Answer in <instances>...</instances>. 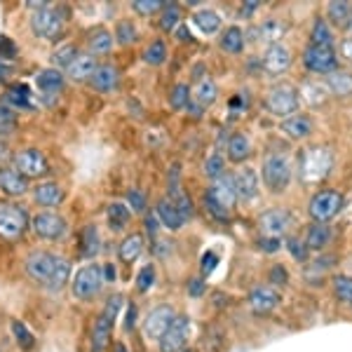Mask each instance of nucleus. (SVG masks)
Here are the masks:
<instances>
[{
	"label": "nucleus",
	"mask_w": 352,
	"mask_h": 352,
	"mask_svg": "<svg viewBox=\"0 0 352 352\" xmlns=\"http://www.w3.org/2000/svg\"><path fill=\"white\" fill-rule=\"evenodd\" d=\"M33 197H36L38 204H45V207H56V204H61V200H64V188H61L59 184H54V181H47V184L36 186Z\"/></svg>",
	"instance_id": "26"
},
{
	"label": "nucleus",
	"mask_w": 352,
	"mask_h": 352,
	"mask_svg": "<svg viewBox=\"0 0 352 352\" xmlns=\"http://www.w3.org/2000/svg\"><path fill=\"white\" fill-rule=\"evenodd\" d=\"M14 162V172H19L24 179H33V176H45L50 172V162L47 157L43 155L41 151L28 148V151H19L12 157Z\"/></svg>",
	"instance_id": "10"
},
{
	"label": "nucleus",
	"mask_w": 352,
	"mask_h": 352,
	"mask_svg": "<svg viewBox=\"0 0 352 352\" xmlns=\"http://www.w3.org/2000/svg\"><path fill=\"white\" fill-rule=\"evenodd\" d=\"M153 282H155V268H153V265L141 268L139 277H136V287H139V292H148V289L153 287Z\"/></svg>",
	"instance_id": "51"
},
{
	"label": "nucleus",
	"mask_w": 352,
	"mask_h": 352,
	"mask_svg": "<svg viewBox=\"0 0 352 352\" xmlns=\"http://www.w3.org/2000/svg\"><path fill=\"white\" fill-rule=\"evenodd\" d=\"M204 174L209 176V179L217 181L219 176L226 174V160L219 155V153H214V155L207 157V162H204Z\"/></svg>",
	"instance_id": "47"
},
{
	"label": "nucleus",
	"mask_w": 352,
	"mask_h": 352,
	"mask_svg": "<svg viewBox=\"0 0 352 352\" xmlns=\"http://www.w3.org/2000/svg\"><path fill=\"white\" fill-rule=\"evenodd\" d=\"M59 263V256L56 254H50V252H31L24 261V268H26V275L31 277L33 282L43 287H50V280L54 275V268Z\"/></svg>",
	"instance_id": "6"
},
{
	"label": "nucleus",
	"mask_w": 352,
	"mask_h": 352,
	"mask_svg": "<svg viewBox=\"0 0 352 352\" xmlns=\"http://www.w3.org/2000/svg\"><path fill=\"white\" fill-rule=\"evenodd\" d=\"M188 101H190L188 85H176L172 89V94H169V106H172L174 111H184L186 106H188Z\"/></svg>",
	"instance_id": "42"
},
{
	"label": "nucleus",
	"mask_w": 352,
	"mask_h": 352,
	"mask_svg": "<svg viewBox=\"0 0 352 352\" xmlns=\"http://www.w3.org/2000/svg\"><path fill=\"white\" fill-rule=\"evenodd\" d=\"M146 228H148V235H155L157 232V217H146Z\"/></svg>",
	"instance_id": "59"
},
{
	"label": "nucleus",
	"mask_w": 352,
	"mask_h": 352,
	"mask_svg": "<svg viewBox=\"0 0 352 352\" xmlns=\"http://www.w3.org/2000/svg\"><path fill=\"white\" fill-rule=\"evenodd\" d=\"M16 54V47L10 38H0V59H12Z\"/></svg>",
	"instance_id": "54"
},
{
	"label": "nucleus",
	"mask_w": 352,
	"mask_h": 352,
	"mask_svg": "<svg viewBox=\"0 0 352 352\" xmlns=\"http://www.w3.org/2000/svg\"><path fill=\"white\" fill-rule=\"evenodd\" d=\"M16 129V113L0 104V136H10Z\"/></svg>",
	"instance_id": "46"
},
{
	"label": "nucleus",
	"mask_w": 352,
	"mask_h": 352,
	"mask_svg": "<svg viewBox=\"0 0 352 352\" xmlns=\"http://www.w3.org/2000/svg\"><path fill=\"white\" fill-rule=\"evenodd\" d=\"M127 200H129V207H132V212H144V209H146V195L141 190H129L127 192Z\"/></svg>",
	"instance_id": "52"
},
{
	"label": "nucleus",
	"mask_w": 352,
	"mask_h": 352,
	"mask_svg": "<svg viewBox=\"0 0 352 352\" xmlns=\"http://www.w3.org/2000/svg\"><path fill=\"white\" fill-rule=\"evenodd\" d=\"M136 308L132 305V308L127 310V324H124V329H134V324H136Z\"/></svg>",
	"instance_id": "60"
},
{
	"label": "nucleus",
	"mask_w": 352,
	"mask_h": 352,
	"mask_svg": "<svg viewBox=\"0 0 352 352\" xmlns=\"http://www.w3.org/2000/svg\"><path fill=\"white\" fill-rule=\"evenodd\" d=\"M217 261H219L217 254H212V252H209L207 256L202 258V272H204V275H209V272L214 270V263H217Z\"/></svg>",
	"instance_id": "57"
},
{
	"label": "nucleus",
	"mask_w": 352,
	"mask_h": 352,
	"mask_svg": "<svg viewBox=\"0 0 352 352\" xmlns=\"http://www.w3.org/2000/svg\"><path fill=\"white\" fill-rule=\"evenodd\" d=\"M249 305L256 315H268L280 305V292L272 287H256L249 296Z\"/></svg>",
	"instance_id": "18"
},
{
	"label": "nucleus",
	"mask_w": 352,
	"mask_h": 352,
	"mask_svg": "<svg viewBox=\"0 0 352 352\" xmlns=\"http://www.w3.org/2000/svg\"><path fill=\"white\" fill-rule=\"evenodd\" d=\"M104 285H106L104 268L92 263V265H85V268L76 272V277H73V282H71V292H73V296L80 298V300H92L96 294L101 292Z\"/></svg>",
	"instance_id": "1"
},
{
	"label": "nucleus",
	"mask_w": 352,
	"mask_h": 352,
	"mask_svg": "<svg viewBox=\"0 0 352 352\" xmlns=\"http://www.w3.org/2000/svg\"><path fill=\"white\" fill-rule=\"evenodd\" d=\"M345 26H348L350 31H352V12H350V19H348V24H345Z\"/></svg>",
	"instance_id": "63"
},
{
	"label": "nucleus",
	"mask_w": 352,
	"mask_h": 352,
	"mask_svg": "<svg viewBox=\"0 0 352 352\" xmlns=\"http://www.w3.org/2000/svg\"><path fill=\"white\" fill-rule=\"evenodd\" d=\"M190 336V320L186 315H176L167 333L160 338V352H181Z\"/></svg>",
	"instance_id": "12"
},
{
	"label": "nucleus",
	"mask_w": 352,
	"mask_h": 352,
	"mask_svg": "<svg viewBox=\"0 0 352 352\" xmlns=\"http://www.w3.org/2000/svg\"><path fill=\"white\" fill-rule=\"evenodd\" d=\"M329 240H331V228L327 223H315L310 226L308 237H305V247L308 249H324Z\"/></svg>",
	"instance_id": "33"
},
{
	"label": "nucleus",
	"mask_w": 352,
	"mask_h": 352,
	"mask_svg": "<svg viewBox=\"0 0 352 352\" xmlns=\"http://www.w3.org/2000/svg\"><path fill=\"white\" fill-rule=\"evenodd\" d=\"M141 252H144V237H141L139 232H132V235L124 237L120 242V249H118L122 263H134V261L141 256Z\"/></svg>",
	"instance_id": "27"
},
{
	"label": "nucleus",
	"mask_w": 352,
	"mask_h": 352,
	"mask_svg": "<svg viewBox=\"0 0 352 352\" xmlns=\"http://www.w3.org/2000/svg\"><path fill=\"white\" fill-rule=\"evenodd\" d=\"M298 89L294 87V85L289 82H280L275 85V87H270L268 96H265V106H268V111L272 116H294V113L298 111Z\"/></svg>",
	"instance_id": "3"
},
{
	"label": "nucleus",
	"mask_w": 352,
	"mask_h": 352,
	"mask_svg": "<svg viewBox=\"0 0 352 352\" xmlns=\"http://www.w3.org/2000/svg\"><path fill=\"white\" fill-rule=\"evenodd\" d=\"M340 209H343V195L333 188L315 192L308 204V212L315 223H327L333 217H338Z\"/></svg>",
	"instance_id": "4"
},
{
	"label": "nucleus",
	"mask_w": 352,
	"mask_h": 352,
	"mask_svg": "<svg viewBox=\"0 0 352 352\" xmlns=\"http://www.w3.org/2000/svg\"><path fill=\"white\" fill-rule=\"evenodd\" d=\"M96 68H99V64H96L94 54H78L76 59H73V64L66 68V73H68L71 80L82 82V80H87V78L94 76Z\"/></svg>",
	"instance_id": "21"
},
{
	"label": "nucleus",
	"mask_w": 352,
	"mask_h": 352,
	"mask_svg": "<svg viewBox=\"0 0 352 352\" xmlns=\"http://www.w3.org/2000/svg\"><path fill=\"white\" fill-rule=\"evenodd\" d=\"M31 228L38 237H43V240H61V237L66 235L68 226L64 217H59V214L43 212L31 219Z\"/></svg>",
	"instance_id": "11"
},
{
	"label": "nucleus",
	"mask_w": 352,
	"mask_h": 352,
	"mask_svg": "<svg viewBox=\"0 0 352 352\" xmlns=\"http://www.w3.org/2000/svg\"><path fill=\"white\" fill-rule=\"evenodd\" d=\"M252 153V141H249L247 134L237 132L228 139V157L232 162H244Z\"/></svg>",
	"instance_id": "28"
},
{
	"label": "nucleus",
	"mask_w": 352,
	"mask_h": 352,
	"mask_svg": "<svg viewBox=\"0 0 352 352\" xmlns=\"http://www.w3.org/2000/svg\"><path fill=\"white\" fill-rule=\"evenodd\" d=\"M310 41L312 45H324V47H333V33L331 28L327 26L324 19H315L310 31Z\"/></svg>",
	"instance_id": "35"
},
{
	"label": "nucleus",
	"mask_w": 352,
	"mask_h": 352,
	"mask_svg": "<svg viewBox=\"0 0 352 352\" xmlns=\"http://www.w3.org/2000/svg\"><path fill=\"white\" fill-rule=\"evenodd\" d=\"M292 181V164L282 153H270L263 160V184L272 192H285Z\"/></svg>",
	"instance_id": "2"
},
{
	"label": "nucleus",
	"mask_w": 352,
	"mask_h": 352,
	"mask_svg": "<svg viewBox=\"0 0 352 352\" xmlns=\"http://www.w3.org/2000/svg\"><path fill=\"white\" fill-rule=\"evenodd\" d=\"M174 317H176V312H174L172 305H157L155 310H151L148 317H146V322H144L146 338L157 340V343H160V338L167 333V329L174 322Z\"/></svg>",
	"instance_id": "13"
},
{
	"label": "nucleus",
	"mask_w": 352,
	"mask_h": 352,
	"mask_svg": "<svg viewBox=\"0 0 352 352\" xmlns=\"http://www.w3.org/2000/svg\"><path fill=\"white\" fill-rule=\"evenodd\" d=\"M282 132H285L289 139H305V136L312 134V120L303 113H294L282 120Z\"/></svg>",
	"instance_id": "20"
},
{
	"label": "nucleus",
	"mask_w": 352,
	"mask_h": 352,
	"mask_svg": "<svg viewBox=\"0 0 352 352\" xmlns=\"http://www.w3.org/2000/svg\"><path fill=\"white\" fill-rule=\"evenodd\" d=\"M129 217H132V212H129V209L120 202H116L109 207V221H111L113 230H122L124 226H127Z\"/></svg>",
	"instance_id": "38"
},
{
	"label": "nucleus",
	"mask_w": 352,
	"mask_h": 352,
	"mask_svg": "<svg viewBox=\"0 0 352 352\" xmlns=\"http://www.w3.org/2000/svg\"><path fill=\"white\" fill-rule=\"evenodd\" d=\"M104 280H116V270H113L111 265H109V268L104 270Z\"/></svg>",
	"instance_id": "62"
},
{
	"label": "nucleus",
	"mask_w": 352,
	"mask_h": 352,
	"mask_svg": "<svg viewBox=\"0 0 352 352\" xmlns=\"http://www.w3.org/2000/svg\"><path fill=\"white\" fill-rule=\"evenodd\" d=\"M155 217L160 219L164 228H169V230H179L181 226L186 223V221L181 219V214H179V209H176L174 200H169V197H162V200L157 202V207H155Z\"/></svg>",
	"instance_id": "23"
},
{
	"label": "nucleus",
	"mask_w": 352,
	"mask_h": 352,
	"mask_svg": "<svg viewBox=\"0 0 352 352\" xmlns=\"http://www.w3.org/2000/svg\"><path fill=\"white\" fill-rule=\"evenodd\" d=\"M350 12H352V5H350V3H343V0H336V3H329V8H327L329 19H331L333 24H340V26L348 24Z\"/></svg>",
	"instance_id": "36"
},
{
	"label": "nucleus",
	"mask_w": 352,
	"mask_h": 352,
	"mask_svg": "<svg viewBox=\"0 0 352 352\" xmlns=\"http://www.w3.org/2000/svg\"><path fill=\"white\" fill-rule=\"evenodd\" d=\"M263 68L265 73H270V76H282V73L287 71L289 66H292V52L285 47V45H270L268 50H265L263 54Z\"/></svg>",
	"instance_id": "17"
},
{
	"label": "nucleus",
	"mask_w": 352,
	"mask_h": 352,
	"mask_svg": "<svg viewBox=\"0 0 352 352\" xmlns=\"http://www.w3.org/2000/svg\"><path fill=\"white\" fill-rule=\"evenodd\" d=\"M333 294L340 303H350L352 305V277L348 275H338L333 280Z\"/></svg>",
	"instance_id": "40"
},
{
	"label": "nucleus",
	"mask_w": 352,
	"mask_h": 352,
	"mask_svg": "<svg viewBox=\"0 0 352 352\" xmlns=\"http://www.w3.org/2000/svg\"><path fill=\"white\" fill-rule=\"evenodd\" d=\"M207 197H212V200L217 202L221 209H226V212H232V207H235V202H237V192H235V184H232V176L230 174L219 176V179L212 184V188L207 190Z\"/></svg>",
	"instance_id": "15"
},
{
	"label": "nucleus",
	"mask_w": 352,
	"mask_h": 352,
	"mask_svg": "<svg viewBox=\"0 0 352 352\" xmlns=\"http://www.w3.org/2000/svg\"><path fill=\"white\" fill-rule=\"evenodd\" d=\"M181 21V10L176 5H164L162 16H160V28L162 31H174Z\"/></svg>",
	"instance_id": "43"
},
{
	"label": "nucleus",
	"mask_w": 352,
	"mask_h": 352,
	"mask_svg": "<svg viewBox=\"0 0 352 352\" xmlns=\"http://www.w3.org/2000/svg\"><path fill=\"white\" fill-rule=\"evenodd\" d=\"M282 247V240H272V237H261V249L268 254H275Z\"/></svg>",
	"instance_id": "56"
},
{
	"label": "nucleus",
	"mask_w": 352,
	"mask_h": 352,
	"mask_svg": "<svg viewBox=\"0 0 352 352\" xmlns=\"http://www.w3.org/2000/svg\"><path fill=\"white\" fill-rule=\"evenodd\" d=\"M221 50L228 54H240L244 50V33L240 26L226 28L223 38H221Z\"/></svg>",
	"instance_id": "31"
},
{
	"label": "nucleus",
	"mask_w": 352,
	"mask_h": 352,
	"mask_svg": "<svg viewBox=\"0 0 352 352\" xmlns=\"http://www.w3.org/2000/svg\"><path fill=\"white\" fill-rule=\"evenodd\" d=\"M287 249H289V254L294 256V261H308V252H310V249L305 247V242H300L298 237H289V240H287Z\"/></svg>",
	"instance_id": "49"
},
{
	"label": "nucleus",
	"mask_w": 352,
	"mask_h": 352,
	"mask_svg": "<svg viewBox=\"0 0 352 352\" xmlns=\"http://www.w3.org/2000/svg\"><path fill=\"white\" fill-rule=\"evenodd\" d=\"M192 24L197 26V31L204 33V36H212L221 28V16L214 12V10H200L195 16H192Z\"/></svg>",
	"instance_id": "30"
},
{
	"label": "nucleus",
	"mask_w": 352,
	"mask_h": 352,
	"mask_svg": "<svg viewBox=\"0 0 352 352\" xmlns=\"http://www.w3.org/2000/svg\"><path fill=\"white\" fill-rule=\"evenodd\" d=\"M116 41L120 43V45H129V43L136 41V26L129 19L118 21V26H116Z\"/></svg>",
	"instance_id": "45"
},
{
	"label": "nucleus",
	"mask_w": 352,
	"mask_h": 352,
	"mask_svg": "<svg viewBox=\"0 0 352 352\" xmlns=\"http://www.w3.org/2000/svg\"><path fill=\"white\" fill-rule=\"evenodd\" d=\"M327 85H329V89H331L333 94H338V96H350L352 94V76L348 71L329 73Z\"/></svg>",
	"instance_id": "32"
},
{
	"label": "nucleus",
	"mask_w": 352,
	"mask_h": 352,
	"mask_svg": "<svg viewBox=\"0 0 352 352\" xmlns=\"http://www.w3.org/2000/svg\"><path fill=\"white\" fill-rule=\"evenodd\" d=\"M287 280H289V275H287V270L282 268V265H275V268L270 270V282H272V285H287Z\"/></svg>",
	"instance_id": "55"
},
{
	"label": "nucleus",
	"mask_w": 352,
	"mask_h": 352,
	"mask_svg": "<svg viewBox=\"0 0 352 352\" xmlns=\"http://www.w3.org/2000/svg\"><path fill=\"white\" fill-rule=\"evenodd\" d=\"M0 190L5 195H24L28 190V179L14 169H0Z\"/></svg>",
	"instance_id": "25"
},
{
	"label": "nucleus",
	"mask_w": 352,
	"mask_h": 352,
	"mask_svg": "<svg viewBox=\"0 0 352 352\" xmlns=\"http://www.w3.org/2000/svg\"><path fill=\"white\" fill-rule=\"evenodd\" d=\"M287 33V24L280 19H268L263 21L258 28H256V36L258 41L263 43H270V45H277V41H282V36Z\"/></svg>",
	"instance_id": "29"
},
{
	"label": "nucleus",
	"mask_w": 352,
	"mask_h": 352,
	"mask_svg": "<svg viewBox=\"0 0 352 352\" xmlns=\"http://www.w3.org/2000/svg\"><path fill=\"white\" fill-rule=\"evenodd\" d=\"M8 101L10 104H14V106H19V109H31V94H28V87L26 85H14V87H10L8 89Z\"/></svg>",
	"instance_id": "41"
},
{
	"label": "nucleus",
	"mask_w": 352,
	"mask_h": 352,
	"mask_svg": "<svg viewBox=\"0 0 352 352\" xmlns=\"http://www.w3.org/2000/svg\"><path fill=\"white\" fill-rule=\"evenodd\" d=\"M26 228H28V217L24 207L0 202V235L5 240H19Z\"/></svg>",
	"instance_id": "7"
},
{
	"label": "nucleus",
	"mask_w": 352,
	"mask_h": 352,
	"mask_svg": "<svg viewBox=\"0 0 352 352\" xmlns=\"http://www.w3.org/2000/svg\"><path fill=\"white\" fill-rule=\"evenodd\" d=\"M204 204H207L209 214H212L214 219H219V221H228V219H230V212H226V209H221L219 204L212 200V197L204 195Z\"/></svg>",
	"instance_id": "53"
},
{
	"label": "nucleus",
	"mask_w": 352,
	"mask_h": 352,
	"mask_svg": "<svg viewBox=\"0 0 352 352\" xmlns=\"http://www.w3.org/2000/svg\"><path fill=\"white\" fill-rule=\"evenodd\" d=\"M132 8H134L139 14L151 16V14L160 12V10L164 8V3H162V0H134V3H132Z\"/></svg>",
	"instance_id": "48"
},
{
	"label": "nucleus",
	"mask_w": 352,
	"mask_h": 352,
	"mask_svg": "<svg viewBox=\"0 0 352 352\" xmlns=\"http://www.w3.org/2000/svg\"><path fill=\"white\" fill-rule=\"evenodd\" d=\"M202 282L200 280H192L190 282V294H192V296H200V294H202Z\"/></svg>",
	"instance_id": "61"
},
{
	"label": "nucleus",
	"mask_w": 352,
	"mask_h": 352,
	"mask_svg": "<svg viewBox=\"0 0 352 352\" xmlns=\"http://www.w3.org/2000/svg\"><path fill=\"white\" fill-rule=\"evenodd\" d=\"M303 64L312 73H333L338 66V54L333 47L310 45V47L303 52Z\"/></svg>",
	"instance_id": "9"
},
{
	"label": "nucleus",
	"mask_w": 352,
	"mask_h": 352,
	"mask_svg": "<svg viewBox=\"0 0 352 352\" xmlns=\"http://www.w3.org/2000/svg\"><path fill=\"white\" fill-rule=\"evenodd\" d=\"M120 296H111L109 303H106L104 312L99 315L94 324V331H92V350L94 352H104L106 345L111 340V333H113V322L118 317V310H120Z\"/></svg>",
	"instance_id": "5"
},
{
	"label": "nucleus",
	"mask_w": 352,
	"mask_h": 352,
	"mask_svg": "<svg viewBox=\"0 0 352 352\" xmlns=\"http://www.w3.org/2000/svg\"><path fill=\"white\" fill-rule=\"evenodd\" d=\"M36 87L41 89L43 96H54L64 89V76L56 68H45L36 76Z\"/></svg>",
	"instance_id": "22"
},
{
	"label": "nucleus",
	"mask_w": 352,
	"mask_h": 352,
	"mask_svg": "<svg viewBox=\"0 0 352 352\" xmlns=\"http://www.w3.org/2000/svg\"><path fill=\"white\" fill-rule=\"evenodd\" d=\"M31 28L36 36L56 41V38L64 33V12H61V10H50V8L38 10V12H33Z\"/></svg>",
	"instance_id": "8"
},
{
	"label": "nucleus",
	"mask_w": 352,
	"mask_h": 352,
	"mask_svg": "<svg viewBox=\"0 0 352 352\" xmlns=\"http://www.w3.org/2000/svg\"><path fill=\"white\" fill-rule=\"evenodd\" d=\"M292 226V217L285 209H268L265 214H261L258 219V230L263 237H272V240H282V235Z\"/></svg>",
	"instance_id": "14"
},
{
	"label": "nucleus",
	"mask_w": 352,
	"mask_h": 352,
	"mask_svg": "<svg viewBox=\"0 0 352 352\" xmlns=\"http://www.w3.org/2000/svg\"><path fill=\"white\" fill-rule=\"evenodd\" d=\"M80 244H82V256H94L99 252V230H96V226H85Z\"/></svg>",
	"instance_id": "37"
},
{
	"label": "nucleus",
	"mask_w": 352,
	"mask_h": 352,
	"mask_svg": "<svg viewBox=\"0 0 352 352\" xmlns=\"http://www.w3.org/2000/svg\"><path fill=\"white\" fill-rule=\"evenodd\" d=\"M80 54L78 52V47L76 45H64V47H59L56 52L52 54V61H54V68L59 71V68H68L73 64V59Z\"/></svg>",
	"instance_id": "39"
},
{
	"label": "nucleus",
	"mask_w": 352,
	"mask_h": 352,
	"mask_svg": "<svg viewBox=\"0 0 352 352\" xmlns=\"http://www.w3.org/2000/svg\"><path fill=\"white\" fill-rule=\"evenodd\" d=\"M89 80H92L94 89H99V92H111V89H116L118 82H120V73H118L116 66L104 64V66L96 68L94 76L89 78Z\"/></svg>",
	"instance_id": "24"
},
{
	"label": "nucleus",
	"mask_w": 352,
	"mask_h": 352,
	"mask_svg": "<svg viewBox=\"0 0 352 352\" xmlns=\"http://www.w3.org/2000/svg\"><path fill=\"white\" fill-rule=\"evenodd\" d=\"M217 96H219V89H217V82L212 80L209 76H204L200 78L195 85H192V89H190V104H195L197 109H209V106L217 101Z\"/></svg>",
	"instance_id": "19"
},
{
	"label": "nucleus",
	"mask_w": 352,
	"mask_h": 352,
	"mask_svg": "<svg viewBox=\"0 0 352 352\" xmlns=\"http://www.w3.org/2000/svg\"><path fill=\"white\" fill-rule=\"evenodd\" d=\"M340 52H343L345 59L352 64V38H348V41H343V45H340Z\"/></svg>",
	"instance_id": "58"
},
{
	"label": "nucleus",
	"mask_w": 352,
	"mask_h": 352,
	"mask_svg": "<svg viewBox=\"0 0 352 352\" xmlns=\"http://www.w3.org/2000/svg\"><path fill=\"white\" fill-rule=\"evenodd\" d=\"M12 333L16 336V340L21 343V348H33V343H36V338H33V333L28 331V329L21 324V322H12Z\"/></svg>",
	"instance_id": "50"
},
{
	"label": "nucleus",
	"mask_w": 352,
	"mask_h": 352,
	"mask_svg": "<svg viewBox=\"0 0 352 352\" xmlns=\"http://www.w3.org/2000/svg\"><path fill=\"white\" fill-rule=\"evenodd\" d=\"M87 45H89V50H92L94 54L111 52V47H113V33L106 31V28H96L94 33H89Z\"/></svg>",
	"instance_id": "34"
},
{
	"label": "nucleus",
	"mask_w": 352,
	"mask_h": 352,
	"mask_svg": "<svg viewBox=\"0 0 352 352\" xmlns=\"http://www.w3.org/2000/svg\"><path fill=\"white\" fill-rule=\"evenodd\" d=\"M144 59H146V64H151V66L164 64V59H167V47H164V43L162 41L151 43V47L144 52Z\"/></svg>",
	"instance_id": "44"
},
{
	"label": "nucleus",
	"mask_w": 352,
	"mask_h": 352,
	"mask_svg": "<svg viewBox=\"0 0 352 352\" xmlns=\"http://www.w3.org/2000/svg\"><path fill=\"white\" fill-rule=\"evenodd\" d=\"M232 184H235L237 200L249 202V200H254V197H258V192H261L258 174H256V169H252V167L237 169V174L232 176Z\"/></svg>",
	"instance_id": "16"
},
{
	"label": "nucleus",
	"mask_w": 352,
	"mask_h": 352,
	"mask_svg": "<svg viewBox=\"0 0 352 352\" xmlns=\"http://www.w3.org/2000/svg\"><path fill=\"white\" fill-rule=\"evenodd\" d=\"M3 155H5V148H3V146H0V160H3Z\"/></svg>",
	"instance_id": "64"
}]
</instances>
